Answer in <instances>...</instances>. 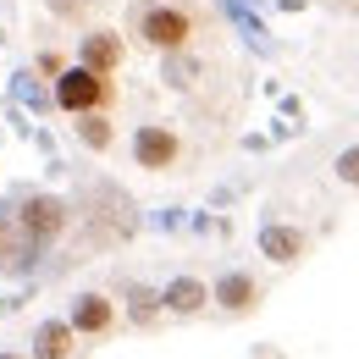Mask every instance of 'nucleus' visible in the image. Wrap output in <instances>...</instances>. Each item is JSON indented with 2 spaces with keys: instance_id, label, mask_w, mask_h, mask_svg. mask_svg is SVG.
I'll return each mask as SVG.
<instances>
[{
  "instance_id": "f257e3e1",
  "label": "nucleus",
  "mask_w": 359,
  "mask_h": 359,
  "mask_svg": "<svg viewBox=\"0 0 359 359\" xmlns=\"http://www.w3.org/2000/svg\"><path fill=\"white\" fill-rule=\"evenodd\" d=\"M116 100V83L105 78V72H94V67H61L55 72V105L67 111V116H83V111H105Z\"/></svg>"
},
{
  "instance_id": "1a4fd4ad",
  "label": "nucleus",
  "mask_w": 359,
  "mask_h": 359,
  "mask_svg": "<svg viewBox=\"0 0 359 359\" xmlns=\"http://www.w3.org/2000/svg\"><path fill=\"white\" fill-rule=\"evenodd\" d=\"M78 61H83V67H94V72H105V78H111V72L122 67V39L100 28V34H89V39H83V50H78Z\"/></svg>"
},
{
  "instance_id": "7ed1b4c3",
  "label": "nucleus",
  "mask_w": 359,
  "mask_h": 359,
  "mask_svg": "<svg viewBox=\"0 0 359 359\" xmlns=\"http://www.w3.org/2000/svg\"><path fill=\"white\" fill-rule=\"evenodd\" d=\"M177 155H182V138L172 133V128H161V122H144L133 133V161L144 172H172Z\"/></svg>"
},
{
  "instance_id": "4468645a",
  "label": "nucleus",
  "mask_w": 359,
  "mask_h": 359,
  "mask_svg": "<svg viewBox=\"0 0 359 359\" xmlns=\"http://www.w3.org/2000/svg\"><path fill=\"white\" fill-rule=\"evenodd\" d=\"M0 359H22V354H0Z\"/></svg>"
},
{
  "instance_id": "423d86ee",
  "label": "nucleus",
  "mask_w": 359,
  "mask_h": 359,
  "mask_svg": "<svg viewBox=\"0 0 359 359\" xmlns=\"http://www.w3.org/2000/svg\"><path fill=\"white\" fill-rule=\"evenodd\" d=\"M61 226H67V205H61V199H28V205H22V232H28L34 243L55 238Z\"/></svg>"
},
{
  "instance_id": "f03ea898",
  "label": "nucleus",
  "mask_w": 359,
  "mask_h": 359,
  "mask_svg": "<svg viewBox=\"0 0 359 359\" xmlns=\"http://www.w3.org/2000/svg\"><path fill=\"white\" fill-rule=\"evenodd\" d=\"M199 28H194V17L182 11V6H144L138 11V39L155 50H182L194 39Z\"/></svg>"
},
{
  "instance_id": "0eeeda50",
  "label": "nucleus",
  "mask_w": 359,
  "mask_h": 359,
  "mask_svg": "<svg viewBox=\"0 0 359 359\" xmlns=\"http://www.w3.org/2000/svg\"><path fill=\"white\" fill-rule=\"evenodd\" d=\"M304 249H310V238H304L299 226H266V232H260V255L276 260V266H293Z\"/></svg>"
},
{
  "instance_id": "6e6552de",
  "label": "nucleus",
  "mask_w": 359,
  "mask_h": 359,
  "mask_svg": "<svg viewBox=\"0 0 359 359\" xmlns=\"http://www.w3.org/2000/svg\"><path fill=\"white\" fill-rule=\"evenodd\" d=\"M161 304H166L172 315H199L205 304H210V287H205L199 276H177V282L161 293Z\"/></svg>"
},
{
  "instance_id": "ddd939ff",
  "label": "nucleus",
  "mask_w": 359,
  "mask_h": 359,
  "mask_svg": "<svg viewBox=\"0 0 359 359\" xmlns=\"http://www.w3.org/2000/svg\"><path fill=\"white\" fill-rule=\"evenodd\" d=\"M133 299H138V304H133L138 320H144V315H155V293H133Z\"/></svg>"
},
{
  "instance_id": "39448f33",
  "label": "nucleus",
  "mask_w": 359,
  "mask_h": 359,
  "mask_svg": "<svg viewBox=\"0 0 359 359\" xmlns=\"http://www.w3.org/2000/svg\"><path fill=\"white\" fill-rule=\"evenodd\" d=\"M260 293H266V287H260L249 271H226L222 282H216V293H210V299H216L226 315H243V310H255V304H260Z\"/></svg>"
},
{
  "instance_id": "9b49d317",
  "label": "nucleus",
  "mask_w": 359,
  "mask_h": 359,
  "mask_svg": "<svg viewBox=\"0 0 359 359\" xmlns=\"http://www.w3.org/2000/svg\"><path fill=\"white\" fill-rule=\"evenodd\" d=\"M78 138H83V144H89V149H111V122H105V111H83V116H78Z\"/></svg>"
},
{
  "instance_id": "f8f14e48",
  "label": "nucleus",
  "mask_w": 359,
  "mask_h": 359,
  "mask_svg": "<svg viewBox=\"0 0 359 359\" xmlns=\"http://www.w3.org/2000/svg\"><path fill=\"white\" fill-rule=\"evenodd\" d=\"M332 172H337L343 182H354V188H359V144H354V149H343V155H337V166H332Z\"/></svg>"
},
{
  "instance_id": "9d476101",
  "label": "nucleus",
  "mask_w": 359,
  "mask_h": 359,
  "mask_svg": "<svg viewBox=\"0 0 359 359\" xmlns=\"http://www.w3.org/2000/svg\"><path fill=\"white\" fill-rule=\"evenodd\" d=\"M72 320H45L39 326V337H34V359H67L72 354Z\"/></svg>"
},
{
  "instance_id": "20e7f679",
  "label": "nucleus",
  "mask_w": 359,
  "mask_h": 359,
  "mask_svg": "<svg viewBox=\"0 0 359 359\" xmlns=\"http://www.w3.org/2000/svg\"><path fill=\"white\" fill-rule=\"evenodd\" d=\"M116 326V304L105 299V293H83L78 304H72V332L78 337H105Z\"/></svg>"
}]
</instances>
